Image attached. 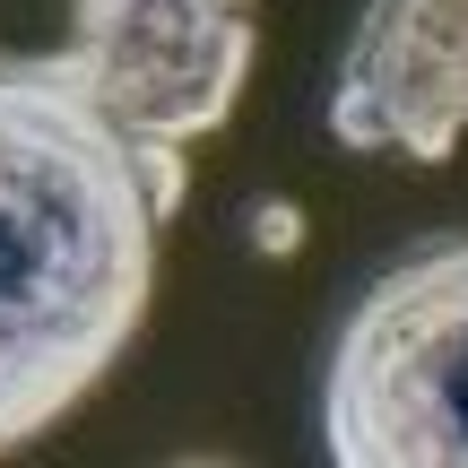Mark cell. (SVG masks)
Segmentation results:
<instances>
[{
    "instance_id": "7a4b0ae2",
    "label": "cell",
    "mask_w": 468,
    "mask_h": 468,
    "mask_svg": "<svg viewBox=\"0 0 468 468\" xmlns=\"http://www.w3.org/2000/svg\"><path fill=\"white\" fill-rule=\"evenodd\" d=\"M321 442L338 468H468V243H434L356 295Z\"/></svg>"
},
{
    "instance_id": "5b68a950",
    "label": "cell",
    "mask_w": 468,
    "mask_h": 468,
    "mask_svg": "<svg viewBox=\"0 0 468 468\" xmlns=\"http://www.w3.org/2000/svg\"><path fill=\"white\" fill-rule=\"evenodd\" d=\"M261 243H278V251L295 243V208H261Z\"/></svg>"
},
{
    "instance_id": "277c9868",
    "label": "cell",
    "mask_w": 468,
    "mask_h": 468,
    "mask_svg": "<svg viewBox=\"0 0 468 468\" xmlns=\"http://www.w3.org/2000/svg\"><path fill=\"white\" fill-rule=\"evenodd\" d=\"M330 131L365 156L442 165L468 131V0H365Z\"/></svg>"
},
{
    "instance_id": "6da1fadb",
    "label": "cell",
    "mask_w": 468,
    "mask_h": 468,
    "mask_svg": "<svg viewBox=\"0 0 468 468\" xmlns=\"http://www.w3.org/2000/svg\"><path fill=\"white\" fill-rule=\"evenodd\" d=\"M156 200L69 52H0V452L61 425L148 321Z\"/></svg>"
},
{
    "instance_id": "3957f363",
    "label": "cell",
    "mask_w": 468,
    "mask_h": 468,
    "mask_svg": "<svg viewBox=\"0 0 468 468\" xmlns=\"http://www.w3.org/2000/svg\"><path fill=\"white\" fill-rule=\"evenodd\" d=\"M261 52V0H79L69 69L122 139L191 148L234 113Z\"/></svg>"
}]
</instances>
